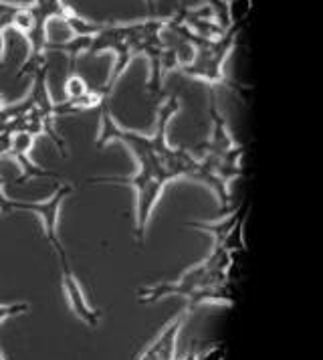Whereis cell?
I'll use <instances>...</instances> for the list:
<instances>
[{
  "instance_id": "obj_1",
  "label": "cell",
  "mask_w": 323,
  "mask_h": 360,
  "mask_svg": "<svg viewBox=\"0 0 323 360\" xmlns=\"http://www.w3.org/2000/svg\"><path fill=\"white\" fill-rule=\"evenodd\" d=\"M230 265V253L223 245H214L210 255L198 265L190 267L176 281H164L138 290L140 304H154L164 295H188L216 283H226V269Z\"/></svg>"
},
{
  "instance_id": "obj_2",
  "label": "cell",
  "mask_w": 323,
  "mask_h": 360,
  "mask_svg": "<svg viewBox=\"0 0 323 360\" xmlns=\"http://www.w3.org/2000/svg\"><path fill=\"white\" fill-rule=\"evenodd\" d=\"M91 182L101 184H119V186H131L136 191V239L140 245H144L145 231L150 217L154 213L156 202L160 200L166 184L170 182L166 170L158 164H140V170L133 176L124 179H91Z\"/></svg>"
},
{
  "instance_id": "obj_3",
  "label": "cell",
  "mask_w": 323,
  "mask_h": 360,
  "mask_svg": "<svg viewBox=\"0 0 323 360\" xmlns=\"http://www.w3.org/2000/svg\"><path fill=\"white\" fill-rule=\"evenodd\" d=\"M27 8L32 17V29L25 34L29 39V57L16 73L18 77L32 75L34 71L47 65V22L51 18L63 20L71 13V6L65 4L63 0H34Z\"/></svg>"
},
{
  "instance_id": "obj_4",
  "label": "cell",
  "mask_w": 323,
  "mask_h": 360,
  "mask_svg": "<svg viewBox=\"0 0 323 360\" xmlns=\"http://www.w3.org/2000/svg\"><path fill=\"white\" fill-rule=\"evenodd\" d=\"M73 193V184L63 182L57 186V191L53 193V197H48L43 202H27V200H13V209L15 211H27V213H34L41 217L43 221V227H45V237L48 239L51 247L55 249L57 255L65 253L63 245H61V239H59V211H61V202L65 197H69Z\"/></svg>"
},
{
  "instance_id": "obj_5",
  "label": "cell",
  "mask_w": 323,
  "mask_h": 360,
  "mask_svg": "<svg viewBox=\"0 0 323 360\" xmlns=\"http://www.w3.org/2000/svg\"><path fill=\"white\" fill-rule=\"evenodd\" d=\"M59 263H61V278H63V290L65 295H67V300H69V306H71V310L75 311V316L79 318L81 322H85L87 326L95 328L99 324V311L93 310L89 304H87V300H85V294H83V288H81V283L75 278V274H73V269H71V265L67 262V255L61 253L59 255Z\"/></svg>"
},
{
  "instance_id": "obj_6",
  "label": "cell",
  "mask_w": 323,
  "mask_h": 360,
  "mask_svg": "<svg viewBox=\"0 0 323 360\" xmlns=\"http://www.w3.org/2000/svg\"><path fill=\"white\" fill-rule=\"evenodd\" d=\"M32 144H34V138H32L31 134H27V131H16L13 134V142H11V150H8V154L15 158L16 162L20 164V176L16 182H27V180L31 179H61L57 172H53V170H47V168H43V166H39V164H34L29 158V152L32 150Z\"/></svg>"
},
{
  "instance_id": "obj_7",
  "label": "cell",
  "mask_w": 323,
  "mask_h": 360,
  "mask_svg": "<svg viewBox=\"0 0 323 360\" xmlns=\"http://www.w3.org/2000/svg\"><path fill=\"white\" fill-rule=\"evenodd\" d=\"M190 310H184L178 314L176 318L162 330L160 334L156 336V340L147 344L144 348V352L138 356V360H174V352H176V338L180 328L184 326V322L188 320Z\"/></svg>"
},
{
  "instance_id": "obj_8",
  "label": "cell",
  "mask_w": 323,
  "mask_h": 360,
  "mask_svg": "<svg viewBox=\"0 0 323 360\" xmlns=\"http://www.w3.org/2000/svg\"><path fill=\"white\" fill-rule=\"evenodd\" d=\"M32 87L29 91V98H31L34 110H39L43 115H55V101L48 94V71L47 65L41 67L39 71H34L31 75Z\"/></svg>"
},
{
  "instance_id": "obj_9",
  "label": "cell",
  "mask_w": 323,
  "mask_h": 360,
  "mask_svg": "<svg viewBox=\"0 0 323 360\" xmlns=\"http://www.w3.org/2000/svg\"><path fill=\"white\" fill-rule=\"evenodd\" d=\"M241 211H237V213L230 214L228 219L225 217V219L218 221V223H200V221H194V223H188V227L209 233V235H212V239H214V245H223L225 239L228 237V233L235 229V225L241 221Z\"/></svg>"
},
{
  "instance_id": "obj_10",
  "label": "cell",
  "mask_w": 323,
  "mask_h": 360,
  "mask_svg": "<svg viewBox=\"0 0 323 360\" xmlns=\"http://www.w3.org/2000/svg\"><path fill=\"white\" fill-rule=\"evenodd\" d=\"M65 25L69 27V31L73 33V37H93L97 34L101 29H103V25L105 22H93V20H89V18L81 17L77 15L73 8H71V13L63 18Z\"/></svg>"
},
{
  "instance_id": "obj_11",
  "label": "cell",
  "mask_w": 323,
  "mask_h": 360,
  "mask_svg": "<svg viewBox=\"0 0 323 360\" xmlns=\"http://www.w3.org/2000/svg\"><path fill=\"white\" fill-rule=\"evenodd\" d=\"M91 39H93V37H73V39L67 41V43H55V45L47 43V49L45 51H61V53H67V55L71 57V67H75L77 57L83 55V53H87V49H89Z\"/></svg>"
},
{
  "instance_id": "obj_12",
  "label": "cell",
  "mask_w": 323,
  "mask_h": 360,
  "mask_svg": "<svg viewBox=\"0 0 323 360\" xmlns=\"http://www.w3.org/2000/svg\"><path fill=\"white\" fill-rule=\"evenodd\" d=\"M85 91H87V83H85V79L75 71V67H69V77H67V83H65L67 99L79 98Z\"/></svg>"
},
{
  "instance_id": "obj_13",
  "label": "cell",
  "mask_w": 323,
  "mask_h": 360,
  "mask_svg": "<svg viewBox=\"0 0 323 360\" xmlns=\"http://www.w3.org/2000/svg\"><path fill=\"white\" fill-rule=\"evenodd\" d=\"M20 6L22 4H13V2H6V0H0V29L2 31L13 29L16 13L20 11Z\"/></svg>"
},
{
  "instance_id": "obj_14",
  "label": "cell",
  "mask_w": 323,
  "mask_h": 360,
  "mask_svg": "<svg viewBox=\"0 0 323 360\" xmlns=\"http://www.w3.org/2000/svg\"><path fill=\"white\" fill-rule=\"evenodd\" d=\"M29 310H31V304H27V302H18V304H6V306H2V304H0V324H2L4 320L13 318V316H20V314H27Z\"/></svg>"
},
{
  "instance_id": "obj_15",
  "label": "cell",
  "mask_w": 323,
  "mask_h": 360,
  "mask_svg": "<svg viewBox=\"0 0 323 360\" xmlns=\"http://www.w3.org/2000/svg\"><path fill=\"white\" fill-rule=\"evenodd\" d=\"M2 186H4V179L0 176V213L11 214L13 211H15V209H13V198H8L6 195H4Z\"/></svg>"
},
{
  "instance_id": "obj_16",
  "label": "cell",
  "mask_w": 323,
  "mask_h": 360,
  "mask_svg": "<svg viewBox=\"0 0 323 360\" xmlns=\"http://www.w3.org/2000/svg\"><path fill=\"white\" fill-rule=\"evenodd\" d=\"M147 4V11H150V17L156 18V0H145Z\"/></svg>"
},
{
  "instance_id": "obj_17",
  "label": "cell",
  "mask_w": 323,
  "mask_h": 360,
  "mask_svg": "<svg viewBox=\"0 0 323 360\" xmlns=\"http://www.w3.org/2000/svg\"><path fill=\"white\" fill-rule=\"evenodd\" d=\"M2 29H0V63H2V55H4V39H2Z\"/></svg>"
},
{
  "instance_id": "obj_18",
  "label": "cell",
  "mask_w": 323,
  "mask_h": 360,
  "mask_svg": "<svg viewBox=\"0 0 323 360\" xmlns=\"http://www.w3.org/2000/svg\"><path fill=\"white\" fill-rule=\"evenodd\" d=\"M0 360H4V354H2V346H0Z\"/></svg>"
},
{
  "instance_id": "obj_19",
  "label": "cell",
  "mask_w": 323,
  "mask_h": 360,
  "mask_svg": "<svg viewBox=\"0 0 323 360\" xmlns=\"http://www.w3.org/2000/svg\"><path fill=\"white\" fill-rule=\"evenodd\" d=\"M2 105H4V101H2V96H0V108H2Z\"/></svg>"
},
{
  "instance_id": "obj_20",
  "label": "cell",
  "mask_w": 323,
  "mask_h": 360,
  "mask_svg": "<svg viewBox=\"0 0 323 360\" xmlns=\"http://www.w3.org/2000/svg\"><path fill=\"white\" fill-rule=\"evenodd\" d=\"M223 2H226V4H228V2H230V0H223Z\"/></svg>"
}]
</instances>
